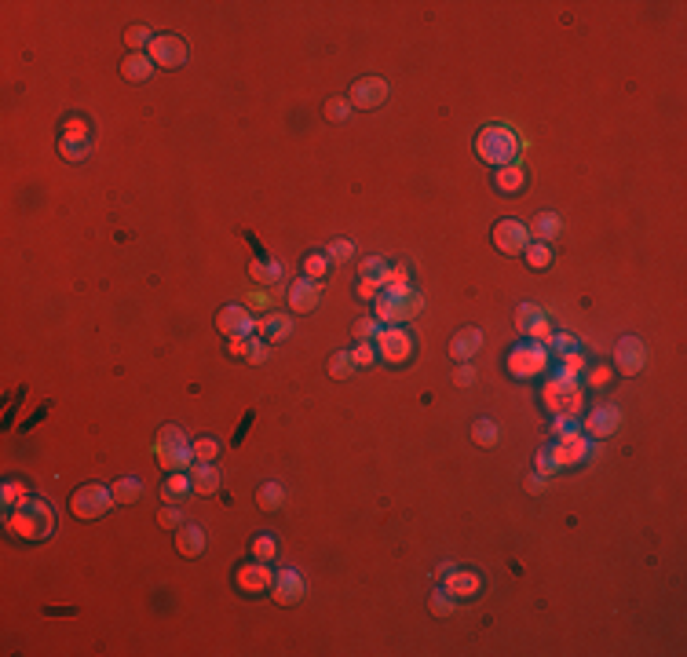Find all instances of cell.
<instances>
[{
  "label": "cell",
  "mask_w": 687,
  "mask_h": 657,
  "mask_svg": "<svg viewBox=\"0 0 687 657\" xmlns=\"http://www.w3.org/2000/svg\"><path fill=\"white\" fill-rule=\"evenodd\" d=\"M8 529L22 541H48L55 534V511L37 496H22L8 511Z\"/></svg>",
  "instance_id": "cell-1"
},
{
  "label": "cell",
  "mask_w": 687,
  "mask_h": 657,
  "mask_svg": "<svg viewBox=\"0 0 687 657\" xmlns=\"http://www.w3.org/2000/svg\"><path fill=\"white\" fill-rule=\"evenodd\" d=\"M541 402L548 405L552 417H578L581 405H585L578 377H571L567 369H556L548 377V384H545V391H541Z\"/></svg>",
  "instance_id": "cell-2"
},
{
  "label": "cell",
  "mask_w": 687,
  "mask_h": 657,
  "mask_svg": "<svg viewBox=\"0 0 687 657\" xmlns=\"http://www.w3.org/2000/svg\"><path fill=\"white\" fill-rule=\"evenodd\" d=\"M476 153L479 161L493 165V168H505V165H516V153H519V139L512 128L505 124H486L476 139Z\"/></svg>",
  "instance_id": "cell-3"
},
{
  "label": "cell",
  "mask_w": 687,
  "mask_h": 657,
  "mask_svg": "<svg viewBox=\"0 0 687 657\" xmlns=\"http://www.w3.org/2000/svg\"><path fill=\"white\" fill-rule=\"evenodd\" d=\"M373 310H377V322H388V325H402L417 318L424 310V300L421 292H413L410 285L406 289H381V296L373 300Z\"/></svg>",
  "instance_id": "cell-4"
},
{
  "label": "cell",
  "mask_w": 687,
  "mask_h": 657,
  "mask_svg": "<svg viewBox=\"0 0 687 657\" xmlns=\"http://www.w3.org/2000/svg\"><path fill=\"white\" fill-rule=\"evenodd\" d=\"M548 369V347L538 340H530V343H516V347L508 351V372L516 380H530V377H541V372Z\"/></svg>",
  "instance_id": "cell-5"
},
{
  "label": "cell",
  "mask_w": 687,
  "mask_h": 657,
  "mask_svg": "<svg viewBox=\"0 0 687 657\" xmlns=\"http://www.w3.org/2000/svg\"><path fill=\"white\" fill-rule=\"evenodd\" d=\"M117 504L114 500V489H106V486H81L74 496H70V511L77 515V519H99V515H106L110 508Z\"/></svg>",
  "instance_id": "cell-6"
},
{
  "label": "cell",
  "mask_w": 687,
  "mask_h": 657,
  "mask_svg": "<svg viewBox=\"0 0 687 657\" xmlns=\"http://www.w3.org/2000/svg\"><path fill=\"white\" fill-rule=\"evenodd\" d=\"M146 55H150L154 66H165V70H179V66H186V44H183V37H176V34H161V37H154V41H150V48H146Z\"/></svg>",
  "instance_id": "cell-7"
},
{
  "label": "cell",
  "mask_w": 687,
  "mask_h": 657,
  "mask_svg": "<svg viewBox=\"0 0 687 657\" xmlns=\"http://www.w3.org/2000/svg\"><path fill=\"white\" fill-rule=\"evenodd\" d=\"M410 355H413V336L406 329H384L377 336V358L381 362L402 365V362H410Z\"/></svg>",
  "instance_id": "cell-8"
},
{
  "label": "cell",
  "mask_w": 687,
  "mask_h": 657,
  "mask_svg": "<svg viewBox=\"0 0 687 657\" xmlns=\"http://www.w3.org/2000/svg\"><path fill=\"white\" fill-rule=\"evenodd\" d=\"M592 438L588 434H571V438H556V446H548L556 467H571V464H585L592 457Z\"/></svg>",
  "instance_id": "cell-9"
},
{
  "label": "cell",
  "mask_w": 687,
  "mask_h": 657,
  "mask_svg": "<svg viewBox=\"0 0 687 657\" xmlns=\"http://www.w3.org/2000/svg\"><path fill=\"white\" fill-rule=\"evenodd\" d=\"M490 238H493V245L501 248L505 256H523V248L530 245V227L519 223V219H501Z\"/></svg>",
  "instance_id": "cell-10"
},
{
  "label": "cell",
  "mask_w": 687,
  "mask_h": 657,
  "mask_svg": "<svg viewBox=\"0 0 687 657\" xmlns=\"http://www.w3.org/2000/svg\"><path fill=\"white\" fill-rule=\"evenodd\" d=\"M234 584H238V591H245V596H260V591H271L274 574H271L267 562L256 559V562H245V566H238Z\"/></svg>",
  "instance_id": "cell-11"
},
{
  "label": "cell",
  "mask_w": 687,
  "mask_h": 657,
  "mask_svg": "<svg viewBox=\"0 0 687 657\" xmlns=\"http://www.w3.org/2000/svg\"><path fill=\"white\" fill-rule=\"evenodd\" d=\"M348 99H351L355 110H377V106L388 103V81H381V77H362V81L348 91Z\"/></svg>",
  "instance_id": "cell-12"
},
{
  "label": "cell",
  "mask_w": 687,
  "mask_h": 657,
  "mask_svg": "<svg viewBox=\"0 0 687 657\" xmlns=\"http://www.w3.org/2000/svg\"><path fill=\"white\" fill-rule=\"evenodd\" d=\"M643 365H647V347H643V340H636V336L618 340V347H614V369L626 372V377H636Z\"/></svg>",
  "instance_id": "cell-13"
},
{
  "label": "cell",
  "mask_w": 687,
  "mask_h": 657,
  "mask_svg": "<svg viewBox=\"0 0 687 657\" xmlns=\"http://www.w3.org/2000/svg\"><path fill=\"white\" fill-rule=\"evenodd\" d=\"M216 329H220L227 340H238V336H253L256 322L245 307H224L220 315H216Z\"/></svg>",
  "instance_id": "cell-14"
},
{
  "label": "cell",
  "mask_w": 687,
  "mask_h": 657,
  "mask_svg": "<svg viewBox=\"0 0 687 657\" xmlns=\"http://www.w3.org/2000/svg\"><path fill=\"white\" fill-rule=\"evenodd\" d=\"M322 300V285L319 281H311V277H300L289 285V310L293 315H307V310H315Z\"/></svg>",
  "instance_id": "cell-15"
},
{
  "label": "cell",
  "mask_w": 687,
  "mask_h": 657,
  "mask_svg": "<svg viewBox=\"0 0 687 657\" xmlns=\"http://www.w3.org/2000/svg\"><path fill=\"white\" fill-rule=\"evenodd\" d=\"M271 591H274V603L293 606V603H300V599H304V577H300L296 570H289V566H286L282 574H274Z\"/></svg>",
  "instance_id": "cell-16"
},
{
  "label": "cell",
  "mask_w": 687,
  "mask_h": 657,
  "mask_svg": "<svg viewBox=\"0 0 687 657\" xmlns=\"http://www.w3.org/2000/svg\"><path fill=\"white\" fill-rule=\"evenodd\" d=\"M443 588L450 591L453 599H476L479 591H483V581H479V574H472V570H450L446 577H443Z\"/></svg>",
  "instance_id": "cell-17"
},
{
  "label": "cell",
  "mask_w": 687,
  "mask_h": 657,
  "mask_svg": "<svg viewBox=\"0 0 687 657\" xmlns=\"http://www.w3.org/2000/svg\"><path fill=\"white\" fill-rule=\"evenodd\" d=\"M618 424H621V413L614 409V405H607V409H596V413H588V417L581 420V434H588V438H607V434L618 431Z\"/></svg>",
  "instance_id": "cell-18"
},
{
  "label": "cell",
  "mask_w": 687,
  "mask_h": 657,
  "mask_svg": "<svg viewBox=\"0 0 687 657\" xmlns=\"http://www.w3.org/2000/svg\"><path fill=\"white\" fill-rule=\"evenodd\" d=\"M479 347H483V332H479V329H461V332L453 336V343H450V358L472 362Z\"/></svg>",
  "instance_id": "cell-19"
},
{
  "label": "cell",
  "mask_w": 687,
  "mask_h": 657,
  "mask_svg": "<svg viewBox=\"0 0 687 657\" xmlns=\"http://www.w3.org/2000/svg\"><path fill=\"white\" fill-rule=\"evenodd\" d=\"M289 332H293V322L286 315H267L256 322V336L264 343H282V340H289Z\"/></svg>",
  "instance_id": "cell-20"
},
{
  "label": "cell",
  "mask_w": 687,
  "mask_h": 657,
  "mask_svg": "<svg viewBox=\"0 0 687 657\" xmlns=\"http://www.w3.org/2000/svg\"><path fill=\"white\" fill-rule=\"evenodd\" d=\"M176 548H179V555H186V559H198L201 551H205V529L201 526H179L176 529Z\"/></svg>",
  "instance_id": "cell-21"
},
{
  "label": "cell",
  "mask_w": 687,
  "mask_h": 657,
  "mask_svg": "<svg viewBox=\"0 0 687 657\" xmlns=\"http://www.w3.org/2000/svg\"><path fill=\"white\" fill-rule=\"evenodd\" d=\"M150 73H154V62H150V55H146V51H132L129 58L121 62V77H124V81H132V84L146 81Z\"/></svg>",
  "instance_id": "cell-22"
},
{
  "label": "cell",
  "mask_w": 687,
  "mask_h": 657,
  "mask_svg": "<svg viewBox=\"0 0 687 657\" xmlns=\"http://www.w3.org/2000/svg\"><path fill=\"white\" fill-rule=\"evenodd\" d=\"M191 486H194V493L209 496V493L220 489V472H216L212 464H198V460H194V467H191Z\"/></svg>",
  "instance_id": "cell-23"
},
{
  "label": "cell",
  "mask_w": 687,
  "mask_h": 657,
  "mask_svg": "<svg viewBox=\"0 0 687 657\" xmlns=\"http://www.w3.org/2000/svg\"><path fill=\"white\" fill-rule=\"evenodd\" d=\"M191 472H172L161 486V496H165V504H176V500H183L186 493H191Z\"/></svg>",
  "instance_id": "cell-24"
},
{
  "label": "cell",
  "mask_w": 687,
  "mask_h": 657,
  "mask_svg": "<svg viewBox=\"0 0 687 657\" xmlns=\"http://www.w3.org/2000/svg\"><path fill=\"white\" fill-rule=\"evenodd\" d=\"M523 186H526V175H523L519 161H516V165H505V168H497V190H501V194H519Z\"/></svg>",
  "instance_id": "cell-25"
},
{
  "label": "cell",
  "mask_w": 687,
  "mask_h": 657,
  "mask_svg": "<svg viewBox=\"0 0 687 657\" xmlns=\"http://www.w3.org/2000/svg\"><path fill=\"white\" fill-rule=\"evenodd\" d=\"M559 230H563V223H559V215L556 212H541L538 219H534V227H530V238H538V241H552Z\"/></svg>",
  "instance_id": "cell-26"
},
{
  "label": "cell",
  "mask_w": 687,
  "mask_h": 657,
  "mask_svg": "<svg viewBox=\"0 0 687 657\" xmlns=\"http://www.w3.org/2000/svg\"><path fill=\"white\" fill-rule=\"evenodd\" d=\"M191 442H186V434L179 431V427H161L158 431V442H154V453H172V449H186Z\"/></svg>",
  "instance_id": "cell-27"
},
{
  "label": "cell",
  "mask_w": 687,
  "mask_h": 657,
  "mask_svg": "<svg viewBox=\"0 0 687 657\" xmlns=\"http://www.w3.org/2000/svg\"><path fill=\"white\" fill-rule=\"evenodd\" d=\"M249 274H253L260 285H274V281H282V267L274 260H253L249 263Z\"/></svg>",
  "instance_id": "cell-28"
},
{
  "label": "cell",
  "mask_w": 687,
  "mask_h": 657,
  "mask_svg": "<svg viewBox=\"0 0 687 657\" xmlns=\"http://www.w3.org/2000/svg\"><path fill=\"white\" fill-rule=\"evenodd\" d=\"M256 504L264 508V511H278L286 504V489L278 486V482H267V486H260V493H256Z\"/></svg>",
  "instance_id": "cell-29"
},
{
  "label": "cell",
  "mask_w": 687,
  "mask_h": 657,
  "mask_svg": "<svg viewBox=\"0 0 687 657\" xmlns=\"http://www.w3.org/2000/svg\"><path fill=\"white\" fill-rule=\"evenodd\" d=\"M88 150H91L88 139H74V136H62V139H59V153H62L66 161H74V165L88 158Z\"/></svg>",
  "instance_id": "cell-30"
},
{
  "label": "cell",
  "mask_w": 687,
  "mask_h": 657,
  "mask_svg": "<svg viewBox=\"0 0 687 657\" xmlns=\"http://www.w3.org/2000/svg\"><path fill=\"white\" fill-rule=\"evenodd\" d=\"M523 256H526V263L534 267V270H545V267L552 263V248H548L545 241H530V245L523 248Z\"/></svg>",
  "instance_id": "cell-31"
},
{
  "label": "cell",
  "mask_w": 687,
  "mask_h": 657,
  "mask_svg": "<svg viewBox=\"0 0 687 657\" xmlns=\"http://www.w3.org/2000/svg\"><path fill=\"white\" fill-rule=\"evenodd\" d=\"M472 438H476V446L490 449V446H497V438H501V431H497V424H493V420H476V427H472Z\"/></svg>",
  "instance_id": "cell-32"
},
{
  "label": "cell",
  "mask_w": 687,
  "mask_h": 657,
  "mask_svg": "<svg viewBox=\"0 0 687 657\" xmlns=\"http://www.w3.org/2000/svg\"><path fill=\"white\" fill-rule=\"evenodd\" d=\"M139 493H143V482H139V479H117V482H114V500H117V504H132Z\"/></svg>",
  "instance_id": "cell-33"
},
{
  "label": "cell",
  "mask_w": 687,
  "mask_h": 657,
  "mask_svg": "<svg viewBox=\"0 0 687 657\" xmlns=\"http://www.w3.org/2000/svg\"><path fill=\"white\" fill-rule=\"evenodd\" d=\"M355 372V358H351V351H340V355H333L329 358V377L333 380H348Z\"/></svg>",
  "instance_id": "cell-34"
},
{
  "label": "cell",
  "mask_w": 687,
  "mask_h": 657,
  "mask_svg": "<svg viewBox=\"0 0 687 657\" xmlns=\"http://www.w3.org/2000/svg\"><path fill=\"white\" fill-rule=\"evenodd\" d=\"M326 274H329V256H326V253H311V256L304 260V277L322 281Z\"/></svg>",
  "instance_id": "cell-35"
},
{
  "label": "cell",
  "mask_w": 687,
  "mask_h": 657,
  "mask_svg": "<svg viewBox=\"0 0 687 657\" xmlns=\"http://www.w3.org/2000/svg\"><path fill=\"white\" fill-rule=\"evenodd\" d=\"M362 277H366V281H377V285L384 289V277H388V263H384L381 256H369V260H362Z\"/></svg>",
  "instance_id": "cell-36"
},
{
  "label": "cell",
  "mask_w": 687,
  "mask_h": 657,
  "mask_svg": "<svg viewBox=\"0 0 687 657\" xmlns=\"http://www.w3.org/2000/svg\"><path fill=\"white\" fill-rule=\"evenodd\" d=\"M191 449H194L198 464H212L216 457H220V442H216V438H198V442H191Z\"/></svg>",
  "instance_id": "cell-37"
},
{
  "label": "cell",
  "mask_w": 687,
  "mask_h": 657,
  "mask_svg": "<svg viewBox=\"0 0 687 657\" xmlns=\"http://www.w3.org/2000/svg\"><path fill=\"white\" fill-rule=\"evenodd\" d=\"M150 41H154V34L146 26H129V34H124V44H129L132 51H143V48H150Z\"/></svg>",
  "instance_id": "cell-38"
},
{
  "label": "cell",
  "mask_w": 687,
  "mask_h": 657,
  "mask_svg": "<svg viewBox=\"0 0 687 657\" xmlns=\"http://www.w3.org/2000/svg\"><path fill=\"white\" fill-rule=\"evenodd\" d=\"M453 606H457V599L450 596L446 588L431 591V613H439V617H450V613H453Z\"/></svg>",
  "instance_id": "cell-39"
},
{
  "label": "cell",
  "mask_w": 687,
  "mask_h": 657,
  "mask_svg": "<svg viewBox=\"0 0 687 657\" xmlns=\"http://www.w3.org/2000/svg\"><path fill=\"white\" fill-rule=\"evenodd\" d=\"M384 332V325L381 322H373V318H358L355 322V336L358 340H366V343H377V336Z\"/></svg>",
  "instance_id": "cell-40"
},
{
  "label": "cell",
  "mask_w": 687,
  "mask_h": 657,
  "mask_svg": "<svg viewBox=\"0 0 687 657\" xmlns=\"http://www.w3.org/2000/svg\"><path fill=\"white\" fill-rule=\"evenodd\" d=\"M355 106H351V99H344V96H336V99H329L326 103V117L329 121H348V113H351Z\"/></svg>",
  "instance_id": "cell-41"
},
{
  "label": "cell",
  "mask_w": 687,
  "mask_h": 657,
  "mask_svg": "<svg viewBox=\"0 0 687 657\" xmlns=\"http://www.w3.org/2000/svg\"><path fill=\"white\" fill-rule=\"evenodd\" d=\"M552 434H556V438H571V434H581V424H578V417H556V420H552Z\"/></svg>",
  "instance_id": "cell-42"
},
{
  "label": "cell",
  "mask_w": 687,
  "mask_h": 657,
  "mask_svg": "<svg viewBox=\"0 0 687 657\" xmlns=\"http://www.w3.org/2000/svg\"><path fill=\"white\" fill-rule=\"evenodd\" d=\"M526 336H534L538 343H548V340H552V329H548V318H545V310H541V315H538L534 322L526 325Z\"/></svg>",
  "instance_id": "cell-43"
},
{
  "label": "cell",
  "mask_w": 687,
  "mask_h": 657,
  "mask_svg": "<svg viewBox=\"0 0 687 657\" xmlns=\"http://www.w3.org/2000/svg\"><path fill=\"white\" fill-rule=\"evenodd\" d=\"M559 358H563V362H559V369H567L571 377H578V372L588 369V362L581 358V351H567V355H559Z\"/></svg>",
  "instance_id": "cell-44"
},
{
  "label": "cell",
  "mask_w": 687,
  "mask_h": 657,
  "mask_svg": "<svg viewBox=\"0 0 687 657\" xmlns=\"http://www.w3.org/2000/svg\"><path fill=\"white\" fill-rule=\"evenodd\" d=\"M22 496H26V486H22V482H4V489H0V500H4V508H15Z\"/></svg>",
  "instance_id": "cell-45"
},
{
  "label": "cell",
  "mask_w": 687,
  "mask_h": 657,
  "mask_svg": "<svg viewBox=\"0 0 687 657\" xmlns=\"http://www.w3.org/2000/svg\"><path fill=\"white\" fill-rule=\"evenodd\" d=\"M406 285H410V270H406V267H388L384 289H406Z\"/></svg>",
  "instance_id": "cell-46"
},
{
  "label": "cell",
  "mask_w": 687,
  "mask_h": 657,
  "mask_svg": "<svg viewBox=\"0 0 687 657\" xmlns=\"http://www.w3.org/2000/svg\"><path fill=\"white\" fill-rule=\"evenodd\" d=\"M274 551H278L274 537H256V541H253V555H256L260 562H271V559H274Z\"/></svg>",
  "instance_id": "cell-47"
},
{
  "label": "cell",
  "mask_w": 687,
  "mask_h": 657,
  "mask_svg": "<svg viewBox=\"0 0 687 657\" xmlns=\"http://www.w3.org/2000/svg\"><path fill=\"white\" fill-rule=\"evenodd\" d=\"M548 351H556V355H567V351H578V340L574 336H567V332H552V340H548Z\"/></svg>",
  "instance_id": "cell-48"
},
{
  "label": "cell",
  "mask_w": 687,
  "mask_h": 657,
  "mask_svg": "<svg viewBox=\"0 0 687 657\" xmlns=\"http://www.w3.org/2000/svg\"><path fill=\"white\" fill-rule=\"evenodd\" d=\"M329 260H351L355 256V241H348V238H340V241H333L329 245V253H326Z\"/></svg>",
  "instance_id": "cell-49"
},
{
  "label": "cell",
  "mask_w": 687,
  "mask_h": 657,
  "mask_svg": "<svg viewBox=\"0 0 687 657\" xmlns=\"http://www.w3.org/2000/svg\"><path fill=\"white\" fill-rule=\"evenodd\" d=\"M351 358H355V365H373V362H377V347L366 343V340H358V347L351 351Z\"/></svg>",
  "instance_id": "cell-50"
},
{
  "label": "cell",
  "mask_w": 687,
  "mask_h": 657,
  "mask_svg": "<svg viewBox=\"0 0 687 657\" xmlns=\"http://www.w3.org/2000/svg\"><path fill=\"white\" fill-rule=\"evenodd\" d=\"M538 315H541V307H538V303H523V307L516 310V325H519V332H526V325L534 322Z\"/></svg>",
  "instance_id": "cell-51"
},
{
  "label": "cell",
  "mask_w": 687,
  "mask_h": 657,
  "mask_svg": "<svg viewBox=\"0 0 687 657\" xmlns=\"http://www.w3.org/2000/svg\"><path fill=\"white\" fill-rule=\"evenodd\" d=\"M453 384L457 387H472L476 384V369L468 365V362H457V372H453Z\"/></svg>",
  "instance_id": "cell-52"
},
{
  "label": "cell",
  "mask_w": 687,
  "mask_h": 657,
  "mask_svg": "<svg viewBox=\"0 0 687 657\" xmlns=\"http://www.w3.org/2000/svg\"><path fill=\"white\" fill-rule=\"evenodd\" d=\"M158 522H161L165 529H179V526H183V515H179V508H172V504H169V508H161V511H158Z\"/></svg>",
  "instance_id": "cell-53"
},
{
  "label": "cell",
  "mask_w": 687,
  "mask_h": 657,
  "mask_svg": "<svg viewBox=\"0 0 687 657\" xmlns=\"http://www.w3.org/2000/svg\"><path fill=\"white\" fill-rule=\"evenodd\" d=\"M62 128H66V136H74V139H88V124L81 117H66V121H62Z\"/></svg>",
  "instance_id": "cell-54"
},
{
  "label": "cell",
  "mask_w": 687,
  "mask_h": 657,
  "mask_svg": "<svg viewBox=\"0 0 687 657\" xmlns=\"http://www.w3.org/2000/svg\"><path fill=\"white\" fill-rule=\"evenodd\" d=\"M603 384H611V369L607 365L588 369V387H603Z\"/></svg>",
  "instance_id": "cell-55"
},
{
  "label": "cell",
  "mask_w": 687,
  "mask_h": 657,
  "mask_svg": "<svg viewBox=\"0 0 687 657\" xmlns=\"http://www.w3.org/2000/svg\"><path fill=\"white\" fill-rule=\"evenodd\" d=\"M249 351H253V336H238V340H231V355H234V358H249Z\"/></svg>",
  "instance_id": "cell-56"
},
{
  "label": "cell",
  "mask_w": 687,
  "mask_h": 657,
  "mask_svg": "<svg viewBox=\"0 0 687 657\" xmlns=\"http://www.w3.org/2000/svg\"><path fill=\"white\" fill-rule=\"evenodd\" d=\"M245 362H253V365L267 362V343H264L260 336H253V351H249V358H245Z\"/></svg>",
  "instance_id": "cell-57"
},
{
  "label": "cell",
  "mask_w": 687,
  "mask_h": 657,
  "mask_svg": "<svg viewBox=\"0 0 687 657\" xmlns=\"http://www.w3.org/2000/svg\"><path fill=\"white\" fill-rule=\"evenodd\" d=\"M355 292H358L362 300H377V296H381V285H377V281H366V277H362Z\"/></svg>",
  "instance_id": "cell-58"
},
{
  "label": "cell",
  "mask_w": 687,
  "mask_h": 657,
  "mask_svg": "<svg viewBox=\"0 0 687 657\" xmlns=\"http://www.w3.org/2000/svg\"><path fill=\"white\" fill-rule=\"evenodd\" d=\"M538 472L556 475V460H552V453H548V449H538Z\"/></svg>",
  "instance_id": "cell-59"
},
{
  "label": "cell",
  "mask_w": 687,
  "mask_h": 657,
  "mask_svg": "<svg viewBox=\"0 0 687 657\" xmlns=\"http://www.w3.org/2000/svg\"><path fill=\"white\" fill-rule=\"evenodd\" d=\"M545 482H548V475H545V472H534V475L526 479V489H530V493H541Z\"/></svg>",
  "instance_id": "cell-60"
},
{
  "label": "cell",
  "mask_w": 687,
  "mask_h": 657,
  "mask_svg": "<svg viewBox=\"0 0 687 657\" xmlns=\"http://www.w3.org/2000/svg\"><path fill=\"white\" fill-rule=\"evenodd\" d=\"M249 303H253V307H256V310H264V307H267V303H271V300H267V296H264V292H253V296H249Z\"/></svg>",
  "instance_id": "cell-61"
}]
</instances>
